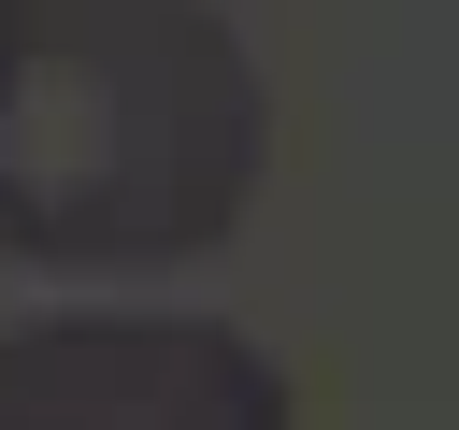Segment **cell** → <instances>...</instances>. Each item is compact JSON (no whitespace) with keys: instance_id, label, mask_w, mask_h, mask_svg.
<instances>
[{"instance_id":"6da1fadb","label":"cell","mask_w":459,"mask_h":430,"mask_svg":"<svg viewBox=\"0 0 459 430\" xmlns=\"http://www.w3.org/2000/svg\"><path fill=\"white\" fill-rule=\"evenodd\" d=\"M273 86L201 0H0V244L172 272L258 215Z\"/></svg>"},{"instance_id":"7a4b0ae2","label":"cell","mask_w":459,"mask_h":430,"mask_svg":"<svg viewBox=\"0 0 459 430\" xmlns=\"http://www.w3.org/2000/svg\"><path fill=\"white\" fill-rule=\"evenodd\" d=\"M0 430H287V373L215 315H29L0 330Z\"/></svg>"}]
</instances>
